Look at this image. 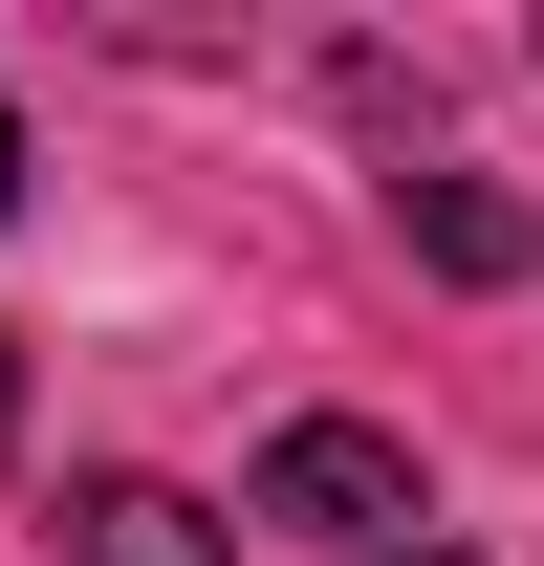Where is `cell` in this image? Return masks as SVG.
<instances>
[{
	"label": "cell",
	"instance_id": "6da1fadb",
	"mask_svg": "<svg viewBox=\"0 0 544 566\" xmlns=\"http://www.w3.org/2000/svg\"><path fill=\"white\" fill-rule=\"evenodd\" d=\"M262 523L393 545V523H414V436H370V415H283V436H262Z\"/></svg>",
	"mask_w": 544,
	"mask_h": 566
},
{
	"label": "cell",
	"instance_id": "3957f363",
	"mask_svg": "<svg viewBox=\"0 0 544 566\" xmlns=\"http://www.w3.org/2000/svg\"><path fill=\"white\" fill-rule=\"evenodd\" d=\"M414 240H436L458 283H523V262H544V218H523V197H479V175H414Z\"/></svg>",
	"mask_w": 544,
	"mask_h": 566
},
{
	"label": "cell",
	"instance_id": "7a4b0ae2",
	"mask_svg": "<svg viewBox=\"0 0 544 566\" xmlns=\"http://www.w3.org/2000/svg\"><path fill=\"white\" fill-rule=\"evenodd\" d=\"M66 566H240V545H218L175 480H87V501H66Z\"/></svg>",
	"mask_w": 544,
	"mask_h": 566
},
{
	"label": "cell",
	"instance_id": "5b68a950",
	"mask_svg": "<svg viewBox=\"0 0 544 566\" xmlns=\"http://www.w3.org/2000/svg\"><path fill=\"white\" fill-rule=\"evenodd\" d=\"M0 458H22V349H0Z\"/></svg>",
	"mask_w": 544,
	"mask_h": 566
},
{
	"label": "cell",
	"instance_id": "8992f818",
	"mask_svg": "<svg viewBox=\"0 0 544 566\" xmlns=\"http://www.w3.org/2000/svg\"><path fill=\"white\" fill-rule=\"evenodd\" d=\"M370 566H458V545H370Z\"/></svg>",
	"mask_w": 544,
	"mask_h": 566
},
{
	"label": "cell",
	"instance_id": "277c9868",
	"mask_svg": "<svg viewBox=\"0 0 544 566\" xmlns=\"http://www.w3.org/2000/svg\"><path fill=\"white\" fill-rule=\"evenodd\" d=\"M0 218H22V109H0Z\"/></svg>",
	"mask_w": 544,
	"mask_h": 566
}]
</instances>
